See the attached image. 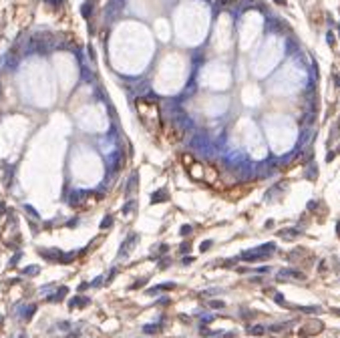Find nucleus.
I'll list each match as a JSON object with an SVG mask.
<instances>
[{"instance_id": "obj_1", "label": "nucleus", "mask_w": 340, "mask_h": 338, "mask_svg": "<svg viewBox=\"0 0 340 338\" xmlns=\"http://www.w3.org/2000/svg\"><path fill=\"white\" fill-rule=\"evenodd\" d=\"M137 113L141 123L145 125L149 131H157L161 127V117H159V109H157V101L153 97H143L137 101Z\"/></svg>"}, {"instance_id": "obj_2", "label": "nucleus", "mask_w": 340, "mask_h": 338, "mask_svg": "<svg viewBox=\"0 0 340 338\" xmlns=\"http://www.w3.org/2000/svg\"><path fill=\"white\" fill-rule=\"evenodd\" d=\"M185 135V125H181L179 119H171L167 123V139L169 143H179Z\"/></svg>"}, {"instance_id": "obj_3", "label": "nucleus", "mask_w": 340, "mask_h": 338, "mask_svg": "<svg viewBox=\"0 0 340 338\" xmlns=\"http://www.w3.org/2000/svg\"><path fill=\"white\" fill-rule=\"evenodd\" d=\"M87 199H91V193H89V191L75 189V191L69 195V205H71V207H81V205L87 203Z\"/></svg>"}, {"instance_id": "obj_4", "label": "nucleus", "mask_w": 340, "mask_h": 338, "mask_svg": "<svg viewBox=\"0 0 340 338\" xmlns=\"http://www.w3.org/2000/svg\"><path fill=\"white\" fill-rule=\"evenodd\" d=\"M203 181L209 183V185H215V183L219 181V171H217V167L207 165V163H205V167H203Z\"/></svg>"}, {"instance_id": "obj_5", "label": "nucleus", "mask_w": 340, "mask_h": 338, "mask_svg": "<svg viewBox=\"0 0 340 338\" xmlns=\"http://www.w3.org/2000/svg\"><path fill=\"white\" fill-rule=\"evenodd\" d=\"M278 280H304V274L300 270H282L278 272Z\"/></svg>"}, {"instance_id": "obj_6", "label": "nucleus", "mask_w": 340, "mask_h": 338, "mask_svg": "<svg viewBox=\"0 0 340 338\" xmlns=\"http://www.w3.org/2000/svg\"><path fill=\"white\" fill-rule=\"evenodd\" d=\"M203 167H205V163L195 161L191 167H187V169H189V175L193 177V179H203Z\"/></svg>"}, {"instance_id": "obj_7", "label": "nucleus", "mask_w": 340, "mask_h": 338, "mask_svg": "<svg viewBox=\"0 0 340 338\" xmlns=\"http://www.w3.org/2000/svg\"><path fill=\"white\" fill-rule=\"evenodd\" d=\"M40 256L44 260H49V262H60L63 252H60V250H40Z\"/></svg>"}, {"instance_id": "obj_8", "label": "nucleus", "mask_w": 340, "mask_h": 338, "mask_svg": "<svg viewBox=\"0 0 340 338\" xmlns=\"http://www.w3.org/2000/svg\"><path fill=\"white\" fill-rule=\"evenodd\" d=\"M66 294H69V288H65V286H63L60 290H56V292L52 294V296H49V300H50V302H60V300H63V298L66 296Z\"/></svg>"}, {"instance_id": "obj_9", "label": "nucleus", "mask_w": 340, "mask_h": 338, "mask_svg": "<svg viewBox=\"0 0 340 338\" xmlns=\"http://www.w3.org/2000/svg\"><path fill=\"white\" fill-rule=\"evenodd\" d=\"M135 241H137V235H131V238H129L125 244L121 246V256H127L129 254V250L133 248V246H135Z\"/></svg>"}, {"instance_id": "obj_10", "label": "nucleus", "mask_w": 340, "mask_h": 338, "mask_svg": "<svg viewBox=\"0 0 340 338\" xmlns=\"http://www.w3.org/2000/svg\"><path fill=\"white\" fill-rule=\"evenodd\" d=\"M167 197H169L167 189H159L157 193H153V195H151V201H153V203H159V201H165Z\"/></svg>"}, {"instance_id": "obj_11", "label": "nucleus", "mask_w": 340, "mask_h": 338, "mask_svg": "<svg viewBox=\"0 0 340 338\" xmlns=\"http://www.w3.org/2000/svg\"><path fill=\"white\" fill-rule=\"evenodd\" d=\"M298 235H300L298 230H282L280 231V238H284V240H294V238H298Z\"/></svg>"}, {"instance_id": "obj_12", "label": "nucleus", "mask_w": 340, "mask_h": 338, "mask_svg": "<svg viewBox=\"0 0 340 338\" xmlns=\"http://www.w3.org/2000/svg\"><path fill=\"white\" fill-rule=\"evenodd\" d=\"M87 304H89V298H73L69 302V306L75 308V306H87Z\"/></svg>"}, {"instance_id": "obj_13", "label": "nucleus", "mask_w": 340, "mask_h": 338, "mask_svg": "<svg viewBox=\"0 0 340 338\" xmlns=\"http://www.w3.org/2000/svg\"><path fill=\"white\" fill-rule=\"evenodd\" d=\"M248 332L254 334V336H262V334H264V326H250V328H248Z\"/></svg>"}, {"instance_id": "obj_14", "label": "nucleus", "mask_w": 340, "mask_h": 338, "mask_svg": "<svg viewBox=\"0 0 340 338\" xmlns=\"http://www.w3.org/2000/svg\"><path fill=\"white\" fill-rule=\"evenodd\" d=\"M195 161H197V159L191 155V153H185V155H183V163H185V167H191Z\"/></svg>"}, {"instance_id": "obj_15", "label": "nucleus", "mask_w": 340, "mask_h": 338, "mask_svg": "<svg viewBox=\"0 0 340 338\" xmlns=\"http://www.w3.org/2000/svg\"><path fill=\"white\" fill-rule=\"evenodd\" d=\"M34 312H36V306H34V304H30V306H28V310L24 312V316H22V318H24V320H30Z\"/></svg>"}, {"instance_id": "obj_16", "label": "nucleus", "mask_w": 340, "mask_h": 338, "mask_svg": "<svg viewBox=\"0 0 340 338\" xmlns=\"http://www.w3.org/2000/svg\"><path fill=\"white\" fill-rule=\"evenodd\" d=\"M24 274H26V276H36V274H38V266H28V268H24Z\"/></svg>"}, {"instance_id": "obj_17", "label": "nucleus", "mask_w": 340, "mask_h": 338, "mask_svg": "<svg viewBox=\"0 0 340 338\" xmlns=\"http://www.w3.org/2000/svg\"><path fill=\"white\" fill-rule=\"evenodd\" d=\"M71 260H75V252H69V254L60 256V262H63V264H69Z\"/></svg>"}, {"instance_id": "obj_18", "label": "nucleus", "mask_w": 340, "mask_h": 338, "mask_svg": "<svg viewBox=\"0 0 340 338\" xmlns=\"http://www.w3.org/2000/svg\"><path fill=\"white\" fill-rule=\"evenodd\" d=\"M111 224H113V217H111V215H107V217H105V219H103V224H101V230L109 228V225H111Z\"/></svg>"}, {"instance_id": "obj_19", "label": "nucleus", "mask_w": 340, "mask_h": 338, "mask_svg": "<svg viewBox=\"0 0 340 338\" xmlns=\"http://www.w3.org/2000/svg\"><path fill=\"white\" fill-rule=\"evenodd\" d=\"M89 10H93V4H91V2H87L83 6V14H85V16H89Z\"/></svg>"}, {"instance_id": "obj_20", "label": "nucleus", "mask_w": 340, "mask_h": 338, "mask_svg": "<svg viewBox=\"0 0 340 338\" xmlns=\"http://www.w3.org/2000/svg\"><path fill=\"white\" fill-rule=\"evenodd\" d=\"M209 306H212V308H223L226 304H223V302H219V300H213L212 304H209Z\"/></svg>"}, {"instance_id": "obj_21", "label": "nucleus", "mask_w": 340, "mask_h": 338, "mask_svg": "<svg viewBox=\"0 0 340 338\" xmlns=\"http://www.w3.org/2000/svg\"><path fill=\"white\" fill-rule=\"evenodd\" d=\"M143 330H145V332H157L159 328H157V326H153V324H149V326H145V328H143Z\"/></svg>"}, {"instance_id": "obj_22", "label": "nucleus", "mask_w": 340, "mask_h": 338, "mask_svg": "<svg viewBox=\"0 0 340 338\" xmlns=\"http://www.w3.org/2000/svg\"><path fill=\"white\" fill-rule=\"evenodd\" d=\"M24 209H26V211H28V214H30L32 217H38V214H36V211H34V209H32V207H30V205H24Z\"/></svg>"}, {"instance_id": "obj_23", "label": "nucleus", "mask_w": 340, "mask_h": 338, "mask_svg": "<svg viewBox=\"0 0 340 338\" xmlns=\"http://www.w3.org/2000/svg\"><path fill=\"white\" fill-rule=\"evenodd\" d=\"M209 246H212V241H203V244L199 246V250H201V252H205V250H209Z\"/></svg>"}, {"instance_id": "obj_24", "label": "nucleus", "mask_w": 340, "mask_h": 338, "mask_svg": "<svg viewBox=\"0 0 340 338\" xmlns=\"http://www.w3.org/2000/svg\"><path fill=\"white\" fill-rule=\"evenodd\" d=\"M181 234H183V235L191 234V228H189V225H183V228H181Z\"/></svg>"}, {"instance_id": "obj_25", "label": "nucleus", "mask_w": 340, "mask_h": 338, "mask_svg": "<svg viewBox=\"0 0 340 338\" xmlns=\"http://www.w3.org/2000/svg\"><path fill=\"white\" fill-rule=\"evenodd\" d=\"M276 302H278V304H284V298H282V294H276Z\"/></svg>"}, {"instance_id": "obj_26", "label": "nucleus", "mask_w": 340, "mask_h": 338, "mask_svg": "<svg viewBox=\"0 0 340 338\" xmlns=\"http://www.w3.org/2000/svg\"><path fill=\"white\" fill-rule=\"evenodd\" d=\"M101 282H103V278H101V276H99V278H97V280H95V282H93V284H91V286H99V284H101Z\"/></svg>"}, {"instance_id": "obj_27", "label": "nucleus", "mask_w": 340, "mask_h": 338, "mask_svg": "<svg viewBox=\"0 0 340 338\" xmlns=\"http://www.w3.org/2000/svg\"><path fill=\"white\" fill-rule=\"evenodd\" d=\"M334 155H336V153H334V151H332V153H328V157H326V161H332V159H334Z\"/></svg>"}, {"instance_id": "obj_28", "label": "nucleus", "mask_w": 340, "mask_h": 338, "mask_svg": "<svg viewBox=\"0 0 340 338\" xmlns=\"http://www.w3.org/2000/svg\"><path fill=\"white\" fill-rule=\"evenodd\" d=\"M336 234H338V238H340V219H338V224H336Z\"/></svg>"}, {"instance_id": "obj_29", "label": "nucleus", "mask_w": 340, "mask_h": 338, "mask_svg": "<svg viewBox=\"0 0 340 338\" xmlns=\"http://www.w3.org/2000/svg\"><path fill=\"white\" fill-rule=\"evenodd\" d=\"M276 4H286V0H274Z\"/></svg>"}, {"instance_id": "obj_30", "label": "nucleus", "mask_w": 340, "mask_h": 338, "mask_svg": "<svg viewBox=\"0 0 340 338\" xmlns=\"http://www.w3.org/2000/svg\"><path fill=\"white\" fill-rule=\"evenodd\" d=\"M46 2H52V4H55V2H60V0H46Z\"/></svg>"}]
</instances>
